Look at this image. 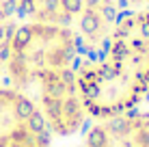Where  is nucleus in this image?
Returning a JSON list of instances; mask_svg holds the SVG:
<instances>
[{
  "label": "nucleus",
  "mask_w": 149,
  "mask_h": 147,
  "mask_svg": "<svg viewBox=\"0 0 149 147\" xmlns=\"http://www.w3.org/2000/svg\"><path fill=\"white\" fill-rule=\"evenodd\" d=\"M82 147H149V110L132 108L91 119Z\"/></svg>",
  "instance_id": "nucleus-4"
},
{
  "label": "nucleus",
  "mask_w": 149,
  "mask_h": 147,
  "mask_svg": "<svg viewBox=\"0 0 149 147\" xmlns=\"http://www.w3.org/2000/svg\"><path fill=\"white\" fill-rule=\"evenodd\" d=\"M84 0H19L17 15L30 22L71 26Z\"/></svg>",
  "instance_id": "nucleus-6"
},
{
  "label": "nucleus",
  "mask_w": 149,
  "mask_h": 147,
  "mask_svg": "<svg viewBox=\"0 0 149 147\" xmlns=\"http://www.w3.org/2000/svg\"><path fill=\"white\" fill-rule=\"evenodd\" d=\"M74 72L93 119L141 108L149 98V4L125 9L104 50Z\"/></svg>",
  "instance_id": "nucleus-1"
},
{
  "label": "nucleus",
  "mask_w": 149,
  "mask_h": 147,
  "mask_svg": "<svg viewBox=\"0 0 149 147\" xmlns=\"http://www.w3.org/2000/svg\"><path fill=\"white\" fill-rule=\"evenodd\" d=\"M71 147H82V145H71Z\"/></svg>",
  "instance_id": "nucleus-8"
},
{
  "label": "nucleus",
  "mask_w": 149,
  "mask_h": 147,
  "mask_svg": "<svg viewBox=\"0 0 149 147\" xmlns=\"http://www.w3.org/2000/svg\"><path fill=\"white\" fill-rule=\"evenodd\" d=\"M33 100L52 139H74L93 119L82 100L74 69L41 80L35 87Z\"/></svg>",
  "instance_id": "nucleus-3"
},
{
  "label": "nucleus",
  "mask_w": 149,
  "mask_h": 147,
  "mask_svg": "<svg viewBox=\"0 0 149 147\" xmlns=\"http://www.w3.org/2000/svg\"><path fill=\"white\" fill-rule=\"evenodd\" d=\"M123 11V0H84L71 24L82 56H95L104 50Z\"/></svg>",
  "instance_id": "nucleus-5"
},
{
  "label": "nucleus",
  "mask_w": 149,
  "mask_h": 147,
  "mask_svg": "<svg viewBox=\"0 0 149 147\" xmlns=\"http://www.w3.org/2000/svg\"><path fill=\"white\" fill-rule=\"evenodd\" d=\"M82 59L71 26L22 20L7 35L0 61L9 84L19 91L35 89L41 80L76 69Z\"/></svg>",
  "instance_id": "nucleus-2"
},
{
  "label": "nucleus",
  "mask_w": 149,
  "mask_h": 147,
  "mask_svg": "<svg viewBox=\"0 0 149 147\" xmlns=\"http://www.w3.org/2000/svg\"><path fill=\"white\" fill-rule=\"evenodd\" d=\"M19 0H0V22H7L13 15H17Z\"/></svg>",
  "instance_id": "nucleus-7"
}]
</instances>
